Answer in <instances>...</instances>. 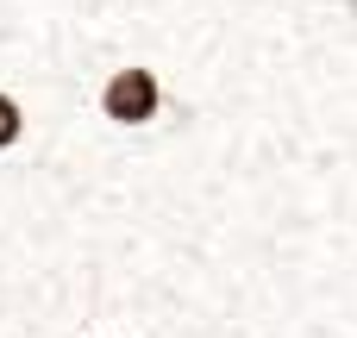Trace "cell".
I'll use <instances>...</instances> for the list:
<instances>
[{"label": "cell", "instance_id": "1", "mask_svg": "<svg viewBox=\"0 0 357 338\" xmlns=\"http://www.w3.org/2000/svg\"><path fill=\"white\" fill-rule=\"evenodd\" d=\"M94 113H100L113 132H151V125L169 113V88H163L157 63L126 56L119 69H107L100 88H94Z\"/></svg>", "mask_w": 357, "mask_h": 338}, {"label": "cell", "instance_id": "2", "mask_svg": "<svg viewBox=\"0 0 357 338\" xmlns=\"http://www.w3.org/2000/svg\"><path fill=\"white\" fill-rule=\"evenodd\" d=\"M25 132H31V113H25V100H19L13 88H0V157H13V151L25 144Z\"/></svg>", "mask_w": 357, "mask_h": 338}]
</instances>
